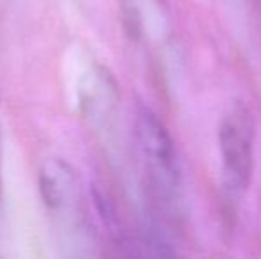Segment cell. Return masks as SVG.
<instances>
[{
  "mask_svg": "<svg viewBox=\"0 0 261 259\" xmlns=\"http://www.w3.org/2000/svg\"><path fill=\"white\" fill-rule=\"evenodd\" d=\"M134 130L153 199L164 210H176L179 199V163L169 130L148 107L137 108Z\"/></svg>",
  "mask_w": 261,
  "mask_h": 259,
  "instance_id": "1",
  "label": "cell"
},
{
  "mask_svg": "<svg viewBox=\"0 0 261 259\" xmlns=\"http://www.w3.org/2000/svg\"><path fill=\"white\" fill-rule=\"evenodd\" d=\"M254 116L245 105H234L219 125V149L224 183L233 194H242L251 185L254 172Z\"/></svg>",
  "mask_w": 261,
  "mask_h": 259,
  "instance_id": "2",
  "label": "cell"
},
{
  "mask_svg": "<svg viewBox=\"0 0 261 259\" xmlns=\"http://www.w3.org/2000/svg\"><path fill=\"white\" fill-rule=\"evenodd\" d=\"M39 192L52 217L62 222L68 231H86L82 187L76 172L62 158H48L39 169Z\"/></svg>",
  "mask_w": 261,
  "mask_h": 259,
  "instance_id": "3",
  "label": "cell"
},
{
  "mask_svg": "<svg viewBox=\"0 0 261 259\" xmlns=\"http://www.w3.org/2000/svg\"><path fill=\"white\" fill-rule=\"evenodd\" d=\"M2 158H4V151H2V133H0V187H2Z\"/></svg>",
  "mask_w": 261,
  "mask_h": 259,
  "instance_id": "4",
  "label": "cell"
}]
</instances>
